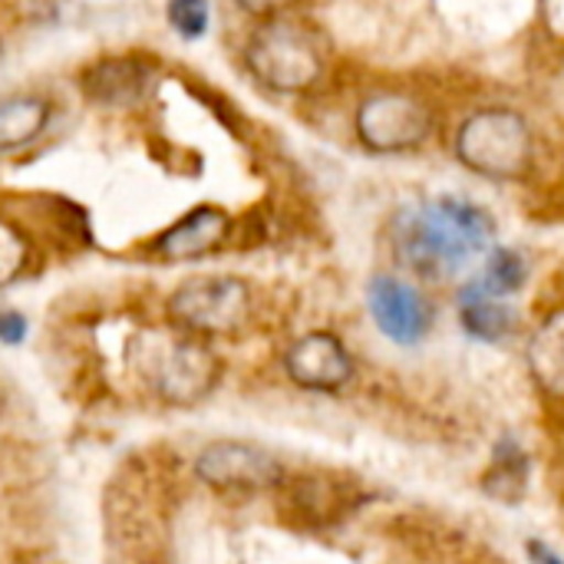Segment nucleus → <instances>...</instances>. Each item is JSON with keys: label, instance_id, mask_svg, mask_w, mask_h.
<instances>
[{"label": "nucleus", "instance_id": "obj_1", "mask_svg": "<svg viewBox=\"0 0 564 564\" xmlns=\"http://www.w3.org/2000/svg\"><path fill=\"white\" fill-rule=\"evenodd\" d=\"M496 248V218L473 198L433 195L393 218L397 258L426 281H446Z\"/></svg>", "mask_w": 564, "mask_h": 564}, {"label": "nucleus", "instance_id": "obj_2", "mask_svg": "<svg viewBox=\"0 0 564 564\" xmlns=\"http://www.w3.org/2000/svg\"><path fill=\"white\" fill-rule=\"evenodd\" d=\"M456 162L489 182H519L535 162V132L512 106H486L463 119L456 132Z\"/></svg>", "mask_w": 564, "mask_h": 564}, {"label": "nucleus", "instance_id": "obj_3", "mask_svg": "<svg viewBox=\"0 0 564 564\" xmlns=\"http://www.w3.org/2000/svg\"><path fill=\"white\" fill-rule=\"evenodd\" d=\"M248 73L278 96H301L314 89L327 69L321 40L294 20L271 17L245 43Z\"/></svg>", "mask_w": 564, "mask_h": 564}, {"label": "nucleus", "instance_id": "obj_4", "mask_svg": "<svg viewBox=\"0 0 564 564\" xmlns=\"http://www.w3.org/2000/svg\"><path fill=\"white\" fill-rule=\"evenodd\" d=\"M165 311L182 334H235L251 314V288L235 274H195L169 294Z\"/></svg>", "mask_w": 564, "mask_h": 564}, {"label": "nucleus", "instance_id": "obj_5", "mask_svg": "<svg viewBox=\"0 0 564 564\" xmlns=\"http://www.w3.org/2000/svg\"><path fill=\"white\" fill-rule=\"evenodd\" d=\"M433 109L403 89H377L360 99L354 112L357 142L373 155H406L416 152L433 135Z\"/></svg>", "mask_w": 564, "mask_h": 564}, {"label": "nucleus", "instance_id": "obj_6", "mask_svg": "<svg viewBox=\"0 0 564 564\" xmlns=\"http://www.w3.org/2000/svg\"><path fill=\"white\" fill-rule=\"evenodd\" d=\"M145 373L155 397L169 406H198L221 380V360L195 334L155 340L145 354Z\"/></svg>", "mask_w": 564, "mask_h": 564}, {"label": "nucleus", "instance_id": "obj_7", "mask_svg": "<svg viewBox=\"0 0 564 564\" xmlns=\"http://www.w3.org/2000/svg\"><path fill=\"white\" fill-rule=\"evenodd\" d=\"M195 476L218 492H261L281 486L284 466L254 443L215 440L195 456Z\"/></svg>", "mask_w": 564, "mask_h": 564}, {"label": "nucleus", "instance_id": "obj_8", "mask_svg": "<svg viewBox=\"0 0 564 564\" xmlns=\"http://www.w3.org/2000/svg\"><path fill=\"white\" fill-rule=\"evenodd\" d=\"M367 311L377 330L397 347H416L433 330V307L420 288L397 274H377L367 284Z\"/></svg>", "mask_w": 564, "mask_h": 564}, {"label": "nucleus", "instance_id": "obj_9", "mask_svg": "<svg viewBox=\"0 0 564 564\" xmlns=\"http://www.w3.org/2000/svg\"><path fill=\"white\" fill-rule=\"evenodd\" d=\"M284 370L294 387L311 393H340L354 380V357L330 330H311L297 337L284 354Z\"/></svg>", "mask_w": 564, "mask_h": 564}, {"label": "nucleus", "instance_id": "obj_10", "mask_svg": "<svg viewBox=\"0 0 564 564\" xmlns=\"http://www.w3.org/2000/svg\"><path fill=\"white\" fill-rule=\"evenodd\" d=\"M152 63L142 56H99L79 73V89L89 102L106 109H126L135 106L149 83H152Z\"/></svg>", "mask_w": 564, "mask_h": 564}, {"label": "nucleus", "instance_id": "obj_11", "mask_svg": "<svg viewBox=\"0 0 564 564\" xmlns=\"http://www.w3.org/2000/svg\"><path fill=\"white\" fill-rule=\"evenodd\" d=\"M231 235V215L218 205H195L175 225L155 238V254L162 261H198L218 251Z\"/></svg>", "mask_w": 564, "mask_h": 564}, {"label": "nucleus", "instance_id": "obj_12", "mask_svg": "<svg viewBox=\"0 0 564 564\" xmlns=\"http://www.w3.org/2000/svg\"><path fill=\"white\" fill-rule=\"evenodd\" d=\"M53 119V102L33 93H13L0 99V155L20 152L36 142Z\"/></svg>", "mask_w": 564, "mask_h": 564}, {"label": "nucleus", "instance_id": "obj_13", "mask_svg": "<svg viewBox=\"0 0 564 564\" xmlns=\"http://www.w3.org/2000/svg\"><path fill=\"white\" fill-rule=\"evenodd\" d=\"M459 324L473 340L482 344H502L506 337H512L516 330V311L499 301V297H486L476 291L459 288Z\"/></svg>", "mask_w": 564, "mask_h": 564}, {"label": "nucleus", "instance_id": "obj_14", "mask_svg": "<svg viewBox=\"0 0 564 564\" xmlns=\"http://www.w3.org/2000/svg\"><path fill=\"white\" fill-rule=\"evenodd\" d=\"M529 281V264L525 258L516 251V248H492L479 268L476 278H469L463 288L466 291H476V294H486V297H512L525 288Z\"/></svg>", "mask_w": 564, "mask_h": 564}, {"label": "nucleus", "instance_id": "obj_15", "mask_svg": "<svg viewBox=\"0 0 564 564\" xmlns=\"http://www.w3.org/2000/svg\"><path fill=\"white\" fill-rule=\"evenodd\" d=\"M529 367L542 390L564 397V311L552 314L529 344Z\"/></svg>", "mask_w": 564, "mask_h": 564}, {"label": "nucleus", "instance_id": "obj_16", "mask_svg": "<svg viewBox=\"0 0 564 564\" xmlns=\"http://www.w3.org/2000/svg\"><path fill=\"white\" fill-rule=\"evenodd\" d=\"M482 489L499 502H519L529 492V456L516 440H502L492 453V466L482 476Z\"/></svg>", "mask_w": 564, "mask_h": 564}, {"label": "nucleus", "instance_id": "obj_17", "mask_svg": "<svg viewBox=\"0 0 564 564\" xmlns=\"http://www.w3.org/2000/svg\"><path fill=\"white\" fill-rule=\"evenodd\" d=\"M26 261H30L26 235L13 221L0 218V291L20 281V274L26 271Z\"/></svg>", "mask_w": 564, "mask_h": 564}, {"label": "nucleus", "instance_id": "obj_18", "mask_svg": "<svg viewBox=\"0 0 564 564\" xmlns=\"http://www.w3.org/2000/svg\"><path fill=\"white\" fill-rule=\"evenodd\" d=\"M165 20L182 40H202L212 26V3L208 0H169Z\"/></svg>", "mask_w": 564, "mask_h": 564}, {"label": "nucleus", "instance_id": "obj_19", "mask_svg": "<svg viewBox=\"0 0 564 564\" xmlns=\"http://www.w3.org/2000/svg\"><path fill=\"white\" fill-rule=\"evenodd\" d=\"M238 10L251 13V17H261V20H271V17H281L284 10H291L297 0H231Z\"/></svg>", "mask_w": 564, "mask_h": 564}, {"label": "nucleus", "instance_id": "obj_20", "mask_svg": "<svg viewBox=\"0 0 564 564\" xmlns=\"http://www.w3.org/2000/svg\"><path fill=\"white\" fill-rule=\"evenodd\" d=\"M26 337V317L17 311H0V344L17 347Z\"/></svg>", "mask_w": 564, "mask_h": 564}, {"label": "nucleus", "instance_id": "obj_21", "mask_svg": "<svg viewBox=\"0 0 564 564\" xmlns=\"http://www.w3.org/2000/svg\"><path fill=\"white\" fill-rule=\"evenodd\" d=\"M525 552H529V562L532 564H564L562 555H558L552 545L539 542V539H532V542L525 545Z\"/></svg>", "mask_w": 564, "mask_h": 564}]
</instances>
